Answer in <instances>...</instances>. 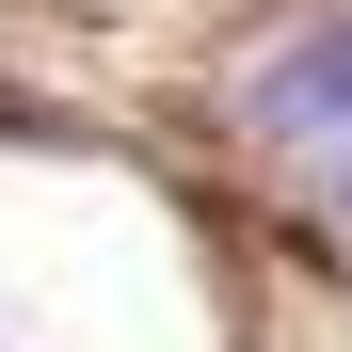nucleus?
<instances>
[{"instance_id": "nucleus-1", "label": "nucleus", "mask_w": 352, "mask_h": 352, "mask_svg": "<svg viewBox=\"0 0 352 352\" xmlns=\"http://www.w3.org/2000/svg\"><path fill=\"white\" fill-rule=\"evenodd\" d=\"M256 112H272L288 144H336V160H352V16H336V32H305V48H288V65L256 80Z\"/></svg>"}]
</instances>
